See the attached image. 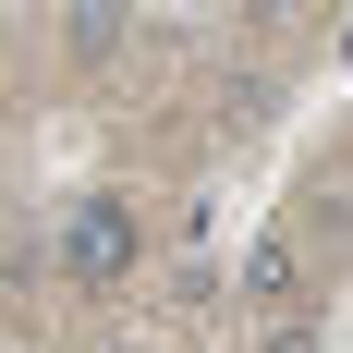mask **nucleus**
<instances>
[{"label": "nucleus", "instance_id": "obj_4", "mask_svg": "<svg viewBox=\"0 0 353 353\" xmlns=\"http://www.w3.org/2000/svg\"><path fill=\"white\" fill-rule=\"evenodd\" d=\"M110 353H159V341H110Z\"/></svg>", "mask_w": 353, "mask_h": 353}, {"label": "nucleus", "instance_id": "obj_3", "mask_svg": "<svg viewBox=\"0 0 353 353\" xmlns=\"http://www.w3.org/2000/svg\"><path fill=\"white\" fill-rule=\"evenodd\" d=\"M268 353H317V329H305V317H292V329H281V341H268Z\"/></svg>", "mask_w": 353, "mask_h": 353}, {"label": "nucleus", "instance_id": "obj_2", "mask_svg": "<svg viewBox=\"0 0 353 353\" xmlns=\"http://www.w3.org/2000/svg\"><path fill=\"white\" fill-rule=\"evenodd\" d=\"M281 292H292V244H256L244 256V305H281Z\"/></svg>", "mask_w": 353, "mask_h": 353}, {"label": "nucleus", "instance_id": "obj_1", "mask_svg": "<svg viewBox=\"0 0 353 353\" xmlns=\"http://www.w3.org/2000/svg\"><path fill=\"white\" fill-rule=\"evenodd\" d=\"M61 268L73 281H122V268H134V208H122V195H85V208L61 219Z\"/></svg>", "mask_w": 353, "mask_h": 353}]
</instances>
